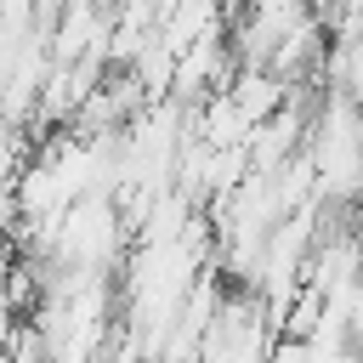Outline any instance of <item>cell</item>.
Instances as JSON below:
<instances>
[{"label":"cell","instance_id":"1","mask_svg":"<svg viewBox=\"0 0 363 363\" xmlns=\"http://www.w3.org/2000/svg\"><path fill=\"white\" fill-rule=\"evenodd\" d=\"M221 91H227V102L244 113V125H261V119H272V113L284 108V91H289V85L272 79L267 68H233Z\"/></svg>","mask_w":363,"mask_h":363}]
</instances>
